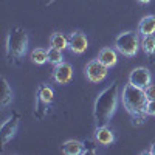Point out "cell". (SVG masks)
<instances>
[{"mask_svg": "<svg viewBox=\"0 0 155 155\" xmlns=\"http://www.w3.org/2000/svg\"><path fill=\"white\" fill-rule=\"evenodd\" d=\"M149 150H150V153H153V155H155V141L152 143V146H150V149H149Z\"/></svg>", "mask_w": 155, "mask_h": 155, "instance_id": "obj_23", "label": "cell"}, {"mask_svg": "<svg viewBox=\"0 0 155 155\" xmlns=\"http://www.w3.org/2000/svg\"><path fill=\"white\" fill-rule=\"evenodd\" d=\"M146 115L147 116H155V99L153 101H147V104H146Z\"/></svg>", "mask_w": 155, "mask_h": 155, "instance_id": "obj_22", "label": "cell"}, {"mask_svg": "<svg viewBox=\"0 0 155 155\" xmlns=\"http://www.w3.org/2000/svg\"><path fill=\"white\" fill-rule=\"evenodd\" d=\"M140 3H143V5H147V3H150V0H138Z\"/></svg>", "mask_w": 155, "mask_h": 155, "instance_id": "obj_24", "label": "cell"}, {"mask_svg": "<svg viewBox=\"0 0 155 155\" xmlns=\"http://www.w3.org/2000/svg\"><path fill=\"white\" fill-rule=\"evenodd\" d=\"M73 78V67L70 65L68 62H61L58 65H54L53 68V79L61 84V85H65L71 81Z\"/></svg>", "mask_w": 155, "mask_h": 155, "instance_id": "obj_10", "label": "cell"}, {"mask_svg": "<svg viewBox=\"0 0 155 155\" xmlns=\"http://www.w3.org/2000/svg\"><path fill=\"white\" fill-rule=\"evenodd\" d=\"M48 62L53 64V65H58V64L64 62V51L58 50L54 47H50L48 48Z\"/></svg>", "mask_w": 155, "mask_h": 155, "instance_id": "obj_19", "label": "cell"}, {"mask_svg": "<svg viewBox=\"0 0 155 155\" xmlns=\"http://www.w3.org/2000/svg\"><path fill=\"white\" fill-rule=\"evenodd\" d=\"M120 101V85L118 82H112L107 88H104L98 95L93 107V118L96 121V126H107L112 116L118 109Z\"/></svg>", "mask_w": 155, "mask_h": 155, "instance_id": "obj_1", "label": "cell"}, {"mask_svg": "<svg viewBox=\"0 0 155 155\" xmlns=\"http://www.w3.org/2000/svg\"><path fill=\"white\" fill-rule=\"evenodd\" d=\"M30 59L36 65H44L48 62V50L45 48H34L30 54Z\"/></svg>", "mask_w": 155, "mask_h": 155, "instance_id": "obj_16", "label": "cell"}, {"mask_svg": "<svg viewBox=\"0 0 155 155\" xmlns=\"http://www.w3.org/2000/svg\"><path fill=\"white\" fill-rule=\"evenodd\" d=\"M152 81V74L146 67H137L129 74V84H132L140 88H146Z\"/></svg>", "mask_w": 155, "mask_h": 155, "instance_id": "obj_8", "label": "cell"}, {"mask_svg": "<svg viewBox=\"0 0 155 155\" xmlns=\"http://www.w3.org/2000/svg\"><path fill=\"white\" fill-rule=\"evenodd\" d=\"M84 71H85V78L90 82H93V84H98L101 81H104L107 78V74H109V68L98 58L87 62Z\"/></svg>", "mask_w": 155, "mask_h": 155, "instance_id": "obj_6", "label": "cell"}, {"mask_svg": "<svg viewBox=\"0 0 155 155\" xmlns=\"http://www.w3.org/2000/svg\"><path fill=\"white\" fill-rule=\"evenodd\" d=\"M121 99L126 112L130 115L134 124H143L146 120V104L147 98L144 93V88L135 87L132 84L124 85L121 92Z\"/></svg>", "mask_w": 155, "mask_h": 155, "instance_id": "obj_2", "label": "cell"}, {"mask_svg": "<svg viewBox=\"0 0 155 155\" xmlns=\"http://www.w3.org/2000/svg\"><path fill=\"white\" fill-rule=\"evenodd\" d=\"M28 50V34L23 28H11L6 37V58L9 61H19L27 54Z\"/></svg>", "mask_w": 155, "mask_h": 155, "instance_id": "obj_3", "label": "cell"}, {"mask_svg": "<svg viewBox=\"0 0 155 155\" xmlns=\"http://www.w3.org/2000/svg\"><path fill=\"white\" fill-rule=\"evenodd\" d=\"M61 150L65 155H79V153H84V144L78 140H67L62 143Z\"/></svg>", "mask_w": 155, "mask_h": 155, "instance_id": "obj_14", "label": "cell"}, {"mask_svg": "<svg viewBox=\"0 0 155 155\" xmlns=\"http://www.w3.org/2000/svg\"><path fill=\"white\" fill-rule=\"evenodd\" d=\"M144 93H146L147 101H153V99H155V84H149V85L144 88Z\"/></svg>", "mask_w": 155, "mask_h": 155, "instance_id": "obj_21", "label": "cell"}, {"mask_svg": "<svg viewBox=\"0 0 155 155\" xmlns=\"http://www.w3.org/2000/svg\"><path fill=\"white\" fill-rule=\"evenodd\" d=\"M54 99V92L50 85L44 84L39 87L37 90V107H36V116L39 118H44L45 113L48 112V107L51 106V102Z\"/></svg>", "mask_w": 155, "mask_h": 155, "instance_id": "obj_5", "label": "cell"}, {"mask_svg": "<svg viewBox=\"0 0 155 155\" xmlns=\"http://www.w3.org/2000/svg\"><path fill=\"white\" fill-rule=\"evenodd\" d=\"M2 82H3V96H2V107L6 109L11 102H12V90L6 81V78H2Z\"/></svg>", "mask_w": 155, "mask_h": 155, "instance_id": "obj_18", "label": "cell"}, {"mask_svg": "<svg viewBox=\"0 0 155 155\" xmlns=\"http://www.w3.org/2000/svg\"><path fill=\"white\" fill-rule=\"evenodd\" d=\"M138 33H140V36H149V34L155 33V16L153 14L144 16L143 19L140 20Z\"/></svg>", "mask_w": 155, "mask_h": 155, "instance_id": "obj_13", "label": "cell"}, {"mask_svg": "<svg viewBox=\"0 0 155 155\" xmlns=\"http://www.w3.org/2000/svg\"><path fill=\"white\" fill-rule=\"evenodd\" d=\"M84 144V153H96L98 152V141L96 140H85L82 141Z\"/></svg>", "mask_w": 155, "mask_h": 155, "instance_id": "obj_20", "label": "cell"}, {"mask_svg": "<svg viewBox=\"0 0 155 155\" xmlns=\"http://www.w3.org/2000/svg\"><path fill=\"white\" fill-rule=\"evenodd\" d=\"M88 47V41L82 31H73L68 36V48L73 54H82Z\"/></svg>", "mask_w": 155, "mask_h": 155, "instance_id": "obj_9", "label": "cell"}, {"mask_svg": "<svg viewBox=\"0 0 155 155\" xmlns=\"http://www.w3.org/2000/svg\"><path fill=\"white\" fill-rule=\"evenodd\" d=\"M98 59L104 64L107 68H112V67L116 65V62H118V51H116V48H112V47H104V48L99 50Z\"/></svg>", "mask_w": 155, "mask_h": 155, "instance_id": "obj_12", "label": "cell"}, {"mask_svg": "<svg viewBox=\"0 0 155 155\" xmlns=\"http://www.w3.org/2000/svg\"><path fill=\"white\" fill-rule=\"evenodd\" d=\"M95 140L101 146H110L115 143V132L109 126H96L95 129Z\"/></svg>", "mask_w": 155, "mask_h": 155, "instance_id": "obj_11", "label": "cell"}, {"mask_svg": "<svg viewBox=\"0 0 155 155\" xmlns=\"http://www.w3.org/2000/svg\"><path fill=\"white\" fill-rule=\"evenodd\" d=\"M141 47V41H140V33L137 31H123L121 34L116 36L115 39V48L120 54L126 56V58H134L137 56L138 50Z\"/></svg>", "mask_w": 155, "mask_h": 155, "instance_id": "obj_4", "label": "cell"}, {"mask_svg": "<svg viewBox=\"0 0 155 155\" xmlns=\"http://www.w3.org/2000/svg\"><path fill=\"white\" fill-rule=\"evenodd\" d=\"M50 47H54L64 51L65 48H68V37L61 31H56L50 36Z\"/></svg>", "mask_w": 155, "mask_h": 155, "instance_id": "obj_15", "label": "cell"}, {"mask_svg": "<svg viewBox=\"0 0 155 155\" xmlns=\"http://www.w3.org/2000/svg\"><path fill=\"white\" fill-rule=\"evenodd\" d=\"M19 121H20V115L17 112L11 113L8 118L3 121L2 127H0V138H2V146H6L9 141L16 137L17 129H19Z\"/></svg>", "mask_w": 155, "mask_h": 155, "instance_id": "obj_7", "label": "cell"}, {"mask_svg": "<svg viewBox=\"0 0 155 155\" xmlns=\"http://www.w3.org/2000/svg\"><path fill=\"white\" fill-rule=\"evenodd\" d=\"M141 48L147 56H152L155 53V36L149 34V36H143V41H141Z\"/></svg>", "mask_w": 155, "mask_h": 155, "instance_id": "obj_17", "label": "cell"}]
</instances>
